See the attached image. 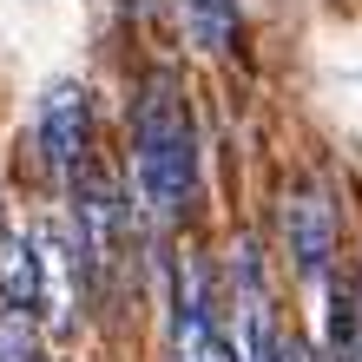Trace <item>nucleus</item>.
<instances>
[{"instance_id": "nucleus-4", "label": "nucleus", "mask_w": 362, "mask_h": 362, "mask_svg": "<svg viewBox=\"0 0 362 362\" xmlns=\"http://www.w3.org/2000/svg\"><path fill=\"white\" fill-rule=\"evenodd\" d=\"M40 158L59 185L79 178V165H86V86H73V79L47 86V99H40Z\"/></svg>"}, {"instance_id": "nucleus-1", "label": "nucleus", "mask_w": 362, "mask_h": 362, "mask_svg": "<svg viewBox=\"0 0 362 362\" xmlns=\"http://www.w3.org/2000/svg\"><path fill=\"white\" fill-rule=\"evenodd\" d=\"M191 112L172 86V73H152L145 79V99H139V125H132V198L145 218H178L185 198H191Z\"/></svg>"}, {"instance_id": "nucleus-6", "label": "nucleus", "mask_w": 362, "mask_h": 362, "mask_svg": "<svg viewBox=\"0 0 362 362\" xmlns=\"http://www.w3.org/2000/svg\"><path fill=\"white\" fill-rule=\"evenodd\" d=\"M284 230H290L296 270L316 284V276L329 270V257H336V218H329V204L316 198V191H296V198L284 204Z\"/></svg>"}, {"instance_id": "nucleus-5", "label": "nucleus", "mask_w": 362, "mask_h": 362, "mask_svg": "<svg viewBox=\"0 0 362 362\" xmlns=\"http://www.w3.org/2000/svg\"><path fill=\"white\" fill-rule=\"evenodd\" d=\"M172 362H244V349L218 329V316L204 303V284L178 270V323H172Z\"/></svg>"}, {"instance_id": "nucleus-10", "label": "nucleus", "mask_w": 362, "mask_h": 362, "mask_svg": "<svg viewBox=\"0 0 362 362\" xmlns=\"http://www.w3.org/2000/svg\"><path fill=\"white\" fill-rule=\"evenodd\" d=\"M0 230H7V224H0Z\"/></svg>"}, {"instance_id": "nucleus-7", "label": "nucleus", "mask_w": 362, "mask_h": 362, "mask_svg": "<svg viewBox=\"0 0 362 362\" xmlns=\"http://www.w3.org/2000/svg\"><path fill=\"white\" fill-rule=\"evenodd\" d=\"M0 303L40 316V244H33V224L0 230Z\"/></svg>"}, {"instance_id": "nucleus-9", "label": "nucleus", "mask_w": 362, "mask_h": 362, "mask_svg": "<svg viewBox=\"0 0 362 362\" xmlns=\"http://www.w3.org/2000/svg\"><path fill=\"white\" fill-rule=\"evenodd\" d=\"M0 362H47V349H40V316L33 310L0 303Z\"/></svg>"}, {"instance_id": "nucleus-3", "label": "nucleus", "mask_w": 362, "mask_h": 362, "mask_svg": "<svg viewBox=\"0 0 362 362\" xmlns=\"http://www.w3.org/2000/svg\"><path fill=\"white\" fill-rule=\"evenodd\" d=\"M73 244H79V264L86 276H105L119 264V244H125V204L112 178H79L73 191Z\"/></svg>"}, {"instance_id": "nucleus-8", "label": "nucleus", "mask_w": 362, "mask_h": 362, "mask_svg": "<svg viewBox=\"0 0 362 362\" xmlns=\"http://www.w3.org/2000/svg\"><path fill=\"white\" fill-rule=\"evenodd\" d=\"M178 20H185V33H191L198 53H224L230 33H238V0H185Z\"/></svg>"}, {"instance_id": "nucleus-2", "label": "nucleus", "mask_w": 362, "mask_h": 362, "mask_svg": "<svg viewBox=\"0 0 362 362\" xmlns=\"http://www.w3.org/2000/svg\"><path fill=\"white\" fill-rule=\"evenodd\" d=\"M33 244H40V329L47 336H73L79 323V244L59 230L53 218H33Z\"/></svg>"}, {"instance_id": "nucleus-11", "label": "nucleus", "mask_w": 362, "mask_h": 362, "mask_svg": "<svg viewBox=\"0 0 362 362\" xmlns=\"http://www.w3.org/2000/svg\"><path fill=\"white\" fill-rule=\"evenodd\" d=\"M178 7H185V0H178Z\"/></svg>"}]
</instances>
